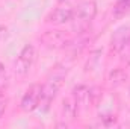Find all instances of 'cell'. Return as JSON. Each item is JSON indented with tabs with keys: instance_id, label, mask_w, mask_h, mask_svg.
<instances>
[{
	"instance_id": "14",
	"label": "cell",
	"mask_w": 130,
	"mask_h": 129,
	"mask_svg": "<svg viewBox=\"0 0 130 129\" xmlns=\"http://www.w3.org/2000/svg\"><path fill=\"white\" fill-rule=\"evenodd\" d=\"M58 2H65V0H58Z\"/></svg>"
},
{
	"instance_id": "4",
	"label": "cell",
	"mask_w": 130,
	"mask_h": 129,
	"mask_svg": "<svg viewBox=\"0 0 130 129\" xmlns=\"http://www.w3.org/2000/svg\"><path fill=\"white\" fill-rule=\"evenodd\" d=\"M41 41L50 49H62L71 43V38L64 31H47L41 35Z\"/></svg>"
},
{
	"instance_id": "9",
	"label": "cell",
	"mask_w": 130,
	"mask_h": 129,
	"mask_svg": "<svg viewBox=\"0 0 130 129\" xmlns=\"http://www.w3.org/2000/svg\"><path fill=\"white\" fill-rule=\"evenodd\" d=\"M130 11V0H117V5L113 8V17L120 18L126 15Z\"/></svg>"
},
{
	"instance_id": "12",
	"label": "cell",
	"mask_w": 130,
	"mask_h": 129,
	"mask_svg": "<svg viewBox=\"0 0 130 129\" xmlns=\"http://www.w3.org/2000/svg\"><path fill=\"white\" fill-rule=\"evenodd\" d=\"M3 74H5V65L0 62V82H2V79H3Z\"/></svg>"
},
{
	"instance_id": "2",
	"label": "cell",
	"mask_w": 130,
	"mask_h": 129,
	"mask_svg": "<svg viewBox=\"0 0 130 129\" xmlns=\"http://www.w3.org/2000/svg\"><path fill=\"white\" fill-rule=\"evenodd\" d=\"M95 14H97V5L91 0L80 3L77 9H74L73 21H74V29L77 31V33H83L88 31Z\"/></svg>"
},
{
	"instance_id": "10",
	"label": "cell",
	"mask_w": 130,
	"mask_h": 129,
	"mask_svg": "<svg viewBox=\"0 0 130 129\" xmlns=\"http://www.w3.org/2000/svg\"><path fill=\"white\" fill-rule=\"evenodd\" d=\"M126 78H127V74L123 71V70H115V71H112L110 73V82L113 84V85H120V84H123L124 81H126Z\"/></svg>"
},
{
	"instance_id": "13",
	"label": "cell",
	"mask_w": 130,
	"mask_h": 129,
	"mask_svg": "<svg viewBox=\"0 0 130 129\" xmlns=\"http://www.w3.org/2000/svg\"><path fill=\"white\" fill-rule=\"evenodd\" d=\"M5 36H6V29L0 28V40H2V38H5Z\"/></svg>"
},
{
	"instance_id": "6",
	"label": "cell",
	"mask_w": 130,
	"mask_h": 129,
	"mask_svg": "<svg viewBox=\"0 0 130 129\" xmlns=\"http://www.w3.org/2000/svg\"><path fill=\"white\" fill-rule=\"evenodd\" d=\"M130 43V26H121L112 35V49L121 52Z\"/></svg>"
},
{
	"instance_id": "11",
	"label": "cell",
	"mask_w": 130,
	"mask_h": 129,
	"mask_svg": "<svg viewBox=\"0 0 130 129\" xmlns=\"http://www.w3.org/2000/svg\"><path fill=\"white\" fill-rule=\"evenodd\" d=\"M5 108H6V100L5 99H0V117H2V114L5 111Z\"/></svg>"
},
{
	"instance_id": "8",
	"label": "cell",
	"mask_w": 130,
	"mask_h": 129,
	"mask_svg": "<svg viewBox=\"0 0 130 129\" xmlns=\"http://www.w3.org/2000/svg\"><path fill=\"white\" fill-rule=\"evenodd\" d=\"M77 105L79 103H77V100H76L74 96L64 99V102H62V115H64V119L73 120L76 117V114H77Z\"/></svg>"
},
{
	"instance_id": "3",
	"label": "cell",
	"mask_w": 130,
	"mask_h": 129,
	"mask_svg": "<svg viewBox=\"0 0 130 129\" xmlns=\"http://www.w3.org/2000/svg\"><path fill=\"white\" fill-rule=\"evenodd\" d=\"M35 56H36L35 47L32 44H26L21 49V52H20V55L15 61V73H18V74L29 73V70L32 68L33 62H35Z\"/></svg>"
},
{
	"instance_id": "7",
	"label": "cell",
	"mask_w": 130,
	"mask_h": 129,
	"mask_svg": "<svg viewBox=\"0 0 130 129\" xmlns=\"http://www.w3.org/2000/svg\"><path fill=\"white\" fill-rule=\"evenodd\" d=\"M73 15H74V9L71 6H62V8H58L53 12H50L47 20L53 24H64L67 21L73 20Z\"/></svg>"
},
{
	"instance_id": "5",
	"label": "cell",
	"mask_w": 130,
	"mask_h": 129,
	"mask_svg": "<svg viewBox=\"0 0 130 129\" xmlns=\"http://www.w3.org/2000/svg\"><path fill=\"white\" fill-rule=\"evenodd\" d=\"M41 97H42V85H39V84L30 85L21 99V109L26 112L36 109L41 103Z\"/></svg>"
},
{
	"instance_id": "1",
	"label": "cell",
	"mask_w": 130,
	"mask_h": 129,
	"mask_svg": "<svg viewBox=\"0 0 130 129\" xmlns=\"http://www.w3.org/2000/svg\"><path fill=\"white\" fill-rule=\"evenodd\" d=\"M65 76H67V68L62 65H56L52 70L50 76L47 78V82L42 85V97H41L39 105H42L44 109H47L48 105L52 103V100L56 97L58 91L61 90V87L64 84Z\"/></svg>"
}]
</instances>
